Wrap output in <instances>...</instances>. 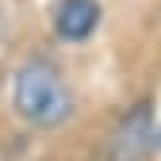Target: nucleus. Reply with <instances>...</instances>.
<instances>
[{
	"label": "nucleus",
	"instance_id": "1",
	"mask_svg": "<svg viewBox=\"0 0 161 161\" xmlns=\"http://www.w3.org/2000/svg\"><path fill=\"white\" fill-rule=\"evenodd\" d=\"M4 108L19 134L35 142L69 138L92 119L88 85L80 77L77 58L54 50L46 38L31 42L12 62L4 80Z\"/></svg>",
	"mask_w": 161,
	"mask_h": 161
},
{
	"label": "nucleus",
	"instance_id": "2",
	"mask_svg": "<svg viewBox=\"0 0 161 161\" xmlns=\"http://www.w3.org/2000/svg\"><path fill=\"white\" fill-rule=\"evenodd\" d=\"M46 42L69 58H80L104 42L115 23V4L108 0H46Z\"/></svg>",
	"mask_w": 161,
	"mask_h": 161
},
{
	"label": "nucleus",
	"instance_id": "3",
	"mask_svg": "<svg viewBox=\"0 0 161 161\" xmlns=\"http://www.w3.org/2000/svg\"><path fill=\"white\" fill-rule=\"evenodd\" d=\"M108 4H127V0H108ZM130 4H134V8H146L150 0H130Z\"/></svg>",
	"mask_w": 161,
	"mask_h": 161
}]
</instances>
